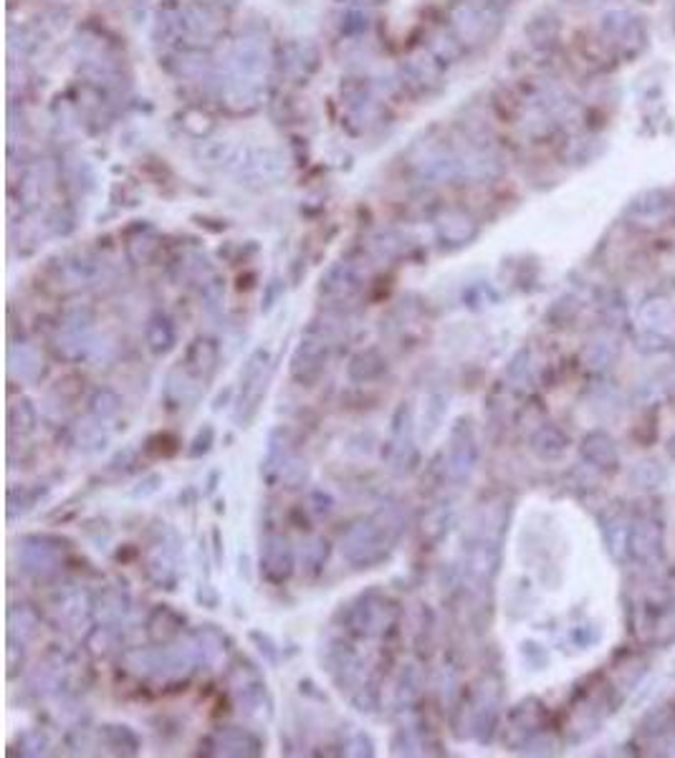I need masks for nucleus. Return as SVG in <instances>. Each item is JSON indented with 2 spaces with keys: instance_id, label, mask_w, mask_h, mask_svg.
<instances>
[{
  "instance_id": "1",
  "label": "nucleus",
  "mask_w": 675,
  "mask_h": 758,
  "mask_svg": "<svg viewBox=\"0 0 675 758\" xmlns=\"http://www.w3.org/2000/svg\"><path fill=\"white\" fill-rule=\"evenodd\" d=\"M342 557L354 569H372L387 557V531L372 518H360L342 536Z\"/></svg>"
},
{
  "instance_id": "2",
  "label": "nucleus",
  "mask_w": 675,
  "mask_h": 758,
  "mask_svg": "<svg viewBox=\"0 0 675 758\" xmlns=\"http://www.w3.org/2000/svg\"><path fill=\"white\" fill-rule=\"evenodd\" d=\"M268 377H271V352L268 349H256L248 362L243 364V371H240V392H238V412L236 420L240 425H248L258 407H261V400L266 397L268 389Z\"/></svg>"
},
{
  "instance_id": "3",
  "label": "nucleus",
  "mask_w": 675,
  "mask_h": 758,
  "mask_svg": "<svg viewBox=\"0 0 675 758\" xmlns=\"http://www.w3.org/2000/svg\"><path fill=\"white\" fill-rule=\"evenodd\" d=\"M394 622V607L387 602L385 594L379 591H367L362 594L357 602L352 604L349 609V617H346V627L349 632L357 637H382Z\"/></svg>"
},
{
  "instance_id": "4",
  "label": "nucleus",
  "mask_w": 675,
  "mask_h": 758,
  "mask_svg": "<svg viewBox=\"0 0 675 758\" xmlns=\"http://www.w3.org/2000/svg\"><path fill=\"white\" fill-rule=\"evenodd\" d=\"M331 339L316 334V331H306V337L298 341V346L291 355V379L304 385V387L316 385L327 371Z\"/></svg>"
},
{
  "instance_id": "5",
  "label": "nucleus",
  "mask_w": 675,
  "mask_h": 758,
  "mask_svg": "<svg viewBox=\"0 0 675 758\" xmlns=\"http://www.w3.org/2000/svg\"><path fill=\"white\" fill-rule=\"evenodd\" d=\"M20 569L33 579H51L61 572V549L46 536H28L18 546Z\"/></svg>"
},
{
  "instance_id": "6",
  "label": "nucleus",
  "mask_w": 675,
  "mask_h": 758,
  "mask_svg": "<svg viewBox=\"0 0 675 758\" xmlns=\"http://www.w3.org/2000/svg\"><path fill=\"white\" fill-rule=\"evenodd\" d=\"M478 465V443L473 435L471 420H458L448 437V473L456 483H463L473 476Z\"/></svg>"
},
{
  "instance_id": "7",
  "label": "nucleus",
  "mask_w": 675,
  "mask_h": 758,
  "mask_svg": "<svg viewBox=\"0 0 675 758\" xmlns=\"http://www.w3.org/2000/svg\"><path fill=\"white\" fill-rule=\"evenodd\" d=\"M321 665L342 690H349L360 682V655L339 637H331L321 645Z\"/></svg>"
},
{
  "instance_id": "8",
  "label": "nucleus",
  "mask_w": 675,
  "mask_h": 758,
  "mask_svg": "<svg viewBox=\"0 0 675 758\" xmlns=\"http://www.w3.org/2000/svg\"><path fill=\"white\" fill-rule=\"evenodd\" d=\"M261 574L271 584H283L297 566V554L291 549V543L281 534H268L261 543Z\"/></svg>"
},
{
  "instance_id": "9",
  "label": "nucleus",
  "mask_w": 675,
  "mask_h": 758,
  "mask_svg": "<svg viewBox=\"0 0 675 758\" xmlns=\"http://www.w3.org/2000/svg\"><path fill=\"white\" fill-rule=\"evenodd\" d=\"M499 703H501L499 685H491V682H486L473 696L471 705H468V728H471L473 738H478L481 743L491 741L496 730V721H499Z\"/></svg>"
},
{
  "instance_id": "10",
  "label": "nucleus",
  "mask_w": 675,
  "mask_h": 758,
  "mask_svg": "<svg viewBox=\"0 0 675 758\" xmlns=\"http://www.w3.org/2000/svg\"><path fill=\"white\" fill-rule=\"evenodd\" d=\"M628 554L638 564H660L665 557V542H663V528L655 521L640 518L630 526Z\"/></svg>"
},
{
  "instance_id": "11",
  "label": "nucleus",
  "mask_w": 675,
  "mask_h": 758,
  "mask_svg": "<svg viewBox=\"0 0 675 758\" xmlns=\"http://www.w3.org/2000/svg\"><path fill=\"white\" fill-rule=\"evenodd\" d=\"M147 576L158 589H167V591L177 589L180 576H183L177 543L162 542L147 554Z\"/></svg>"
},
{
  "instance_id": "12",
  "label": "nucleus",
  "mask_w": 675,
  "mask_h": 758,
  "mask_svg": "<svg viewBox=\"0 0 675 758\" xmlns=\"http://www.w3.org/2000/svg\"><path fill=\"white\" fill-rule=\"evenodd\" d=\"M51 615L66 630L79 627L94 615V602L84 589H63L51 599Z\"/></svg>"
},
{
  "instance_id": "13",
  "label": "nucleus",
  "mask_w": 675,
  "mask_h": 758,
  "mask_svg": "<svg viewBox=\"0 0 675 758\" xmlns=\"http://www.w3.org/2000/svg\"><path fill=\"white\" fill-rule=\"evenodd\" d=\"M213 754L216 756H231V758H256L264 754V743L261 738L248 730V728H220L213 733Z\"/></svg>"
},
{
  "instance_id": "14",
  "label": "nucleus",
  "mask_w": 675,
  "mask_h": 758,
  "mask_svg": "<svg viewBox=\"0 0 675 758\" xmlns=\"http://www.w3.org/2000/svg\"><path fill=\"white\" fill-rule=\"evenodd\" d=\"M233 696L240 711L251 718H268L271 715V696L266 690V682L261 681L253 670H243V681L233 682Z\"/></svg>"
},
{
  "instance_id": "15",
  "label": "nucleus",
  "mask_w": 675,
  "mask_h": 758,
  "mask_svg": "<svg viewBox=\"0 0 675 758\" xmlns=\"http://www.w3.org/2000/svg\"><path fill=\"white\" fill-rule=\"evenodd\" d=\"M8 371H11V377H16V379L26 382V385H36V382H41V377L46 371L44 356L31 344L16 341L8 349Z\"/></svg>"
},
{
  "instance_id": "16",
  "label": "nucleus",
  "mask_w": 675,
  "mask_h": 758,
  "mask_svg": "<svg viewBox=\"0 0 675 758\" xmlns=\"http://www.w3.org/2000/svg\"><path fill=\"white\" fill-rule=\"evenodd\" d=\"M581 458L602 473H613L620 465L617 445L605 430H595L581 440Z\"/></svg>"
},
{
  "instance_id": "17",
  "label": "nucleus",
  "mask_w": 675,
  "mask_h": 758,
  "mask_svg": "<svg viewBox=\"0 0 675 758\" xmlns=\"http://www.w3.org/2000/svg\"><path fill=\"white\" fill-rule=\"evenodd\" d=\"M387 356L379 352L378 346H367L357 355L349 359L346 364V377L354 382V385H370V382H378L387 374Z\"/></svg>"
},
{
  "instance_id": "18",
  "label": "nucleus",
  "mask_w": 675,
  "mask_h": 758,
  "mask_svg": "<svg viewBox=\"0 0 675 758\" xmlns=\"http://www.w3.org/2000/svg\"><path fill=\"white\" fill-rule=\"evenodd\" d=\"M218 362H220L218 341L210 339V337H200V339H195L188 346L183 367H185L188 371H192L195 377H200L203 382H207V379L216 374V370H218Z\"/></svg>"
},
{
  "instance_id": "19",
  "label": "nucleus",
  "mask_w": 675,
  "mask_h": 758,
  "mask_svg": "<svg viewBox=\"0 0 675 758\" xmlns=\"http://www.w3.org/2000/svg\"><path fill=\"white\" fill-rule=\"evenodd\" d=\"M185 630V615L175 612L170 604H159L147 619V632L155 645H170Z\"/></svg>"
},
{
  "instance_id": "20",
  "label": "nucleus",
  "mask_w": 675,
  "mask_h": 758,
  "mask_svg": "<svg viewBox=\"0 0 675 758\" xmlns=\"http://www.w3.org/2000/svg\"><path fill=\"white\" fill-rule=\"evenodd\" d=\"M144 339H147V346L150 352L158 356L170 355L177 344V329H175V322L162 314V311H155L150 319H147V326H144Z\"/></svg>"
},
{
  "instance_id": "21",
  "label": "nucleus",
  "mask_w": 675,
  "mask_h": 758,
  "mask_svg": "<svg viewBox=\"0 0 675 758\" xmlns=\"http://www.w3.org/2000/svg\"><path fill=\"white\" fill-rule=\"evenodd\" d=\"M38 627H41V615L31 604H13L8 609V642L28 645L38 635Z\"/></svg>"
},
{
  "instance_id": "22",
  "label": "nucleus",
  "mask_w": 675,
  "mask_h": 758,
  "mask_svg": "<svg viewBox=\"0 0 675 758\" xmlns=\"http://www.w3.org/2000/svg\"><path fill=\"white\" fill-rule=\"evenodd\" d=\"M205 382L200 377H195L192 371H188L185 367H177V370L167 377V400L173 404H195L203 395Z\"/></svg>"
},
{
  "instance_id": "23",
  "label": "nucleus",
  "mask_w": 675,
  "mask_h": 758,
  "mask_svg": "<svg viewBox=\"0 0 675 758\" xmlns=\"http://www.w3.org/2000/svg\"><path fill=\"white\" fill-rule=\"evenodd\" d=\"M190 642H192V648L198 652V660L203 665H216L220 657L225 655L228 645H231L228 637L223 635L220 630H216L213 624H203L200 630H195L190 635Z\"/></svg>"
},
{
  "instance_id": "24",
  "label": "nucleus",
  "mask_w": 675,
  "mask_h": 758,
  "mask_svg": "<svg viewBox=\"0 0 675 758\" xmlns=\"http://www.w3.org/2000/svg\"><path fill=\"white\" fill-rule=\"evenodd\" d=\"M360 286L357 281V273L349 268L346 264H339L329 268L321 281H319V296L329 298V301H339V298H346L349 294H354Z\"/></svg>"
},
{
  "instance_id": "25",
  "label": "nucleus",
  "mask_w": 675,
  "mask_h": 758,
  "mask_svg": "<svg viewBox=\"0 0 675 758\" xmlns=\"http://www.w3.org/2000/svg\"><path fill=\"white\" fill-rule=\"evenodd\" d=\"M129 607H132V599H129V594H126L125 589L110 587L104 589L94 602V615L99 622L117 627L129 615Z\"/></svg>"
},
{
  "instance_id": "26",
  "label": "nucleus",
  "mask_w": 675,
  "mask_h": 758,
  "mask_svg": "<svg viewBox=\"0 0 675 758\" xmlns=\"http://www.w3.org/2000/svg\"><path fill=\"white\" fill-rule=\"evenodd\" d=\"M532 450L541 461H559L569 450V437L557 425H544L532 437Z\"/></svg>"
},
{
  "instance_id": "27",
  "label": "nucleus",
  "mask_w": 675,
  "mask_h": 758,
  "mask_svg": "<svg viewBox=\"0 0 675 758\" xmlns=\"http://www.w3.org/2000/svg\"><path fill=\"white\" fill-rule=\"evenodd\" d=\"M423 693V672L415 663H408L400 670V678H397V685H394V703L400 708H410L418 697Z\"/></svg>"
},
{
  "instance_id": "28",
  "label": "nucleus",
  "mask_w": 675,
  "mask_h": 758,
  "mask_svg": "<svg viewBox=\"0 0 675 758\" xmlns=\"http://www.w3.org/2000/svg\"><path fill=\"white\" fill-rule=\"evenodd\" d=\"M104 746H110L114 754H125V756H134L140 751V736L132 730L129 726H122V723H110V726H102L99 730Z\"/></svg>"
},
{
  "instance_id": "29",
  "label": "nucleus",
  "mask_w": 675,
  "mask_h": 758,
  "mask_svg": "<svg viewBox=\"0 0 675 758\" xmlns=\"http://www.w3.org/2000/svg\"><path fill=\"white\" fill-rule=\"evenodd\" d=\"M640 324H643L647 331H658V334H665L668 329H673L675 314L673 309H671V304L663 301V298L645 301L643 309H640Z\"/></svg>"
},
{
  "instance_id": "30",
  "label": "nucleus",
  "mask_w": 675,
  "mask_h": 758,
  "mask_svg": "<svg viewBox=\"0 0 675 758\" xmlns=\"http://www.w3.org/2000/svg\"><path fill=\"white\" fill-rule=\"evenodd\" d=\"M438 232L443 240H448L453 246H463L476 235V223L463 213H451L438 223Z\"/></svg>"
},
{
  "instance_id": "31",
  "label": "nucleus",
  "mask_w": 675,
  "mask_h": 758,
  "mask_svg": "<svg viewBox=\"0 0 675 758\" xmlns=\"http://www.w3.org/2000/svg\"><path fill=\"white\" fill-rule=\"evenodd\" d=\"M122 404H125V400H122L119 392H114L111 387H99L89 397V412L96 422H110L119 415Z\"/></svg>"
},
{
  "instance_id": "32",
  "label": "nucleus",
  "mask_w": 675,
  "mask_h": 758,
  "mask_svg": "<svg viewBox=\"0 0 675 758\" xmlns=\"http://www.w3.org/2000/svg\"><path fill=\"white\" fill-rule=\"evenodd\" d=\"M38 425V410L31 400L20 397L8 407V430L11 435H31Z\"/></svg>"
},
{
  "instance_id": "33",
  "label": "nucleus",
  "mask_w": 675,
  "mask_h": 758,
  "mask_svg": "<svg viewBox=\"0 0 675 758\" xmlns=\"http://www.w3.org/2000/svg\"><path fill=\"white\" fill-rule=\"evenodd\" d=\"M445 412H448V397L445 395H427L423 403V418H420V435L423 437H433L438 433L443 420H445Z\"/></svg>"
},
{
  "instance_id": "34",
  "label": "nucleus",
  "mask_w": 675,
  "mask_h": 758,
  "mask_svg": "<svg viewBox=\"0 0 675 758\" xmlns=\"http://www.w3.org/2000/svg\"><path fill=\"white\" fill-rule=\"evenodd\" d=\"M451 524H453V509L451 506H435V509L425 513L423 536L430 543H438L440 539L448 536Z\"/></svg>"
},
{
  "instance_id": "35",
  "label": "nucleus",
  "mask_w": 675,
  "mask_h": 758,
  "mask_svg": "<svg viewBox=\"0 0 675 758\" xmlns=\"http://www.w3.org/2000/svg\"><path fill=\"white\" fill-rule=\"evenodd\" d=\"M614 355H617V346H614V341L610 339H592L587 346H584V352H581V362H584V367L592 371H602L607 370L610 364H613Z\"/></svg>"
},
{
  "instance_id": "36",
  "label": "nucleus",
  "mask_w": 675,
  "mask_h": 758,
  "mask_svg": "<svg viewBox=\"0 0 675 758\" xmlns=\"http://www.w3.org/2000/svg\"><path fill=\"white\" fill-rule=\"evenodd\" d=\"M630 526H632V524L622 521L620 516H613V521H607L605 528H602L605 542H607V551H610L614 558H622L625 554H628Z\"/></svg>"
},
{
  "instance_id": "37",
  "label": "nucleus",
  "mask_w": 675,
  "mask_h": 758,
  "mask_svg": "<svg viewBox=\"0 0 675 758\" xmlns=\"http://www.w3.org/2000/svg\"><path fill=\"white\" fill-rule=\"evenodd\" d=\"M665 478H668V473H665V468H663L658 461H643V463L635 465L632 473H630V480H632L638 488H647V491L660 488V485L665 483Z\"/></svg>"
},
{
  "instance_id": "38",
  "label": "nucleus",
  "mask_w": 675,
  "mask_h": 758,
  "mask_svg": "<svg viewBox=\"0 0 675 758\" xmlns=\"http://www.w3.org/2000/svg\"><path fill=\"white\" fill-rule=\"evenodd\" d=\"M327 557H329V542L321 539V536H314V539H309L301 546V566H304V572L316 574L327 564Z\"/></svg>"
},
{
  "instance_id": "39",
  "label": "nucleus",
  "mask_w": 675,
  "mask_h": 758,
  "mask_svg": "<svg viewBox=\"0 0 675 758\" xmlns=\"http://www.w3.org/2000/svg\"><path fill=\"white\" fill-rule=\"evenodd\" d=\"M117 640H119L117 627L99 622L96 627L89 630V635H86V648L94 652V655H110V652L117 648Z\"/></svg>"
},
{
  "instance_id": "40",
  "label": "nucleus",
  "mask_w": 675,
  "mask_h": 758,
  "mask_svg": "<svg viewBox=\"0 0 675 758\" xmlns=\"http://www.w3.org/2000/svg\"><path fill=\"white\" fill-rule=\"evenodd\" d=\"M48 748H51V741L41 728H31V730L20 733V738H18L20 756H46Z\"/></svg>"
},
{
  "instance_id": "41",
  "label": "nucleus",
  "mask_w": 675,
  "mask_h": 758,
  "mask_svg": "<svg viewBox=\"0 0 675 758\" xmlns=\"http://www.w3.org/2000/svg\"><path fill=\"white\" fill-rule=\"evenodd\" d=\"M94 322V311L89 306H69L63 311V331H71V334H84L89 331V326Z\"/></svg>"
},
{
  "instance_id": "42",
  "label": "nucleus",
  "mask_w": 675,
  "mask_h": 758,
  "mask_svg": "<svg viewBox=\"0 0 675 758\" xmlns=\"http://www.w3.org/2000/svg\"><path fill=\"white\" fill-rule=\"evenodd\" d=\"M671 726H673V715H671V711H668L665 705H660V708H655V711H650L645 715L643 733H647V736H660V733L671 730Z\"/></svg>"
},
{
  "instance_id": "43",
  "label": "nucleus",
  "mask_w": 675,
  "mask_h": 758,
  "mask_svg": "<svg viewBox=\"0 0 675 758\" xmlns=\"http://www.w3.org/2000/svg\"><path fill=\"white\" fill-rule=\"evenodd\" d=\"M77 445L84 450H102L107 445V435L102 433V422L99 425H81L77 428Z\"/></svg>"
},
{
  "instance_id": "44",
  "label": "nucleus",
  "mask_w": 675,
  "mask_h": 758,
  "mask_svg": "<svg viewBox=\"0 0 675 758\" xmlns=\"http://www.w3.org/2000/svg\"><path fill=\"white\" fill-rule=\"evenodd\" d=\"M393 748L397 756H415V754H420V751H418V748H420V738H418V733H415L412 728H400V730L394 733Z\"/></svg>"
},
{
  "instance_id": "45",
  "label": "nucleus",
  "mask_w": 675,
  "mask_h": 758,
  "mask_svg": "<svg viewBox=\"0 0 675 758\" xmlns=\"http://www.w3.org/2000/svg\"><path fill=\"white\" fill-rule=\"evenodd\" d=\"M248 640L256 645V650L264 655V660H266L268 665H276V663H279V648H276L273 637L266 635V632H258V630H251V632H248Z\"/></svg>"
},
{
  "instance_id": "46",
  "label": "nucleus",
  "mask_w": 675,
  "mask_h": 758,
  "mask_svg": "<svg viewBox=\"0 0 675 758\" xmlns=\"http://www.w3.org/2000/svg\"><path fill=\"white\" fill-rule=\"evenodd\" d=\"M213 443H216V430H213V425H203V428L198 430V435L192 437V443H190L188 458H203V455H207L210 448H213Z\"/></svg>"
},
{
  "instance_id": "47",
  "label": "nucleus",
  "mask_w": 675,
  "mask_h": 758,
  "mask_svg": "<svg viewBox=\"0 0 675 758\" xmlns=\"http://www.w3.org/2000/svg\"><path fill=\"white\" fill-rule=\"evenodd\" d=\"M349 748H352V751H346V754H352V756H372V754H375V743L370 741V736L362 733V730H357V733L352 736Z\"/></svg>"
},
{
  "instance_id": "48",
  "label": "nucleus",
  "mask_w": 675,
  "mask_h": 758,
  "mask_svg": "<svg viewBox=\"0 0 675 758\" xmlns=\"http://www.w3.org/2000/svg\"><path fill=\"white\" fill-rule=\"evenodd\" d=\"M198 602L207 607V609H216V607H218V591H216V587L207 584V582L200 584V589H198Z\"/></svg>"
},
{
  "instance_id": "49",
  "label": "nucleus",
  "mask_w": 675,
  "mask_h": 758,
  "mask_svg": "<svg viewBox=\"0 0 675 758\" xmlns=\"http://www.w3.org/2000/svg\"><path fill=\"white\" fill-rule=\"evenodd\" d=\"M312 495L319 501L316 506H312V511H314L316 516H327V513H331V509H334V501H331L329 493H324V491H314Z\"/></svg>"
},
{
  "instance_id": "50",
  "label": "nucleus",
  "mask_w": 675,
  "mask_h": 758,
  "mask_svg": "<svg viewBox=\"0 0 675 758\" xmlns=\"http://www.w3.org/2000/svg\"><path fill=\"white\" fill-rule=\"evenodd\" d=\"M668 591H671V602H673L675 607V572L671 574V587H668Z\"/></svg>"
}]
</instances>
